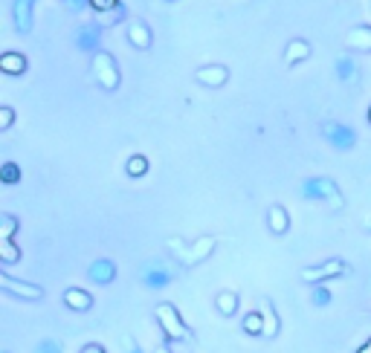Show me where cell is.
I'll use <instances>...</instances> for the list:
<instances>
[{
	"label": "cell",
	"instance_id": "cell-22",
	"mask_svg": "<svg viewBox=\"0 0 371 353\" xmlns=\"http://www.w3.org/2000/svg\"><path fill=\"white\" fill-rule=\"evenodd\" d=\"M241 327H244L247 336H264V316H261V310H250L244 316V322H241Z\"/></svg>",
	"mask_w": 371,
	"mask_h": 353
},
{
	"label": "cell",
	"instance_id": "cell-10",
	"mask_svg": "<svg viewBox=\"0 0 371 353\" xmlns=\"http://www.w3.org/2000/svg\"><path fill=\"white\" fill-rule=\"evenodd\" d=\"M117 264L110 261V258H99V261H93L90 266H87V278L93 281V284H102V287H107V284H114L117 281Z\"/></svg>",
	"mask_w": 371,
	"mask_h": 353
},
{
	"label": "cell",
	"instance_id": "cell-34",
	"mask_svg": "<svg viewBox=\"0 0 371 353\" xmlns=\"http://www.w3.org/2000/svg\"><path fill=\"white\" fill-rule=\"evenodd\" d=\"M73 12H82V9H90V0H67Z\"/></svg>",
	"mask_w": 371,
	"mask_h": 353
},
{
	"label": "cell",
	"instance_id": "cell-30",
	"mask_svg": "<svg viewBox=\"0 0 371 353\" xmlns=\"http://www.w3.org/2000/svg\"><path fill=\"white\" fill-rule=\"evenodd\" d=\"M117 6H122L119 0H90V9H93L96 15H102V12H110V9H117Z\"/></svg>",
	"mask_w": 371,
	"mask_h": 353
},
{
	"label": "cell",
	"instance_id": "cell-23",
	"mask_svg": "<svg viewBox=\"0 0 371 353\" xmlns=\"http://www.w3.org/2000/svg\"><path fill=\"white\" fill-rule=\"evenodd\" d=\"M125 174L134 176V180H137V176H145V174H148V156H145V154H131V156H128V163H125Z\"/></svg>",
	"mask_w": 371,
	"mask_h": 353
},
{
	"label": "cell",
	"instance_id": "cell-14",
	"mask_svg": "<svg viewBox=\"0 0 371 353\" xmlns=\"http://www.w3.org/2000/svg\"><path fill=\"white\" fill-rule=\"evenodd\" d=\"M151 41H154L151 26L145 21H131V24H128V44H131V46H137V50H148Z\"/></svg>",
	"mask_w": 371,
	"mask_h": 353
},
{
	"label": "cell",
	"instance_id": "cell-38",
	"mask_svg": "<svg viewBox=\"0 0 371 353\" xmlns=\"http://www.w3.org/2000/svg\"><path fill=\"white\" fill-rule=\"evenodd\" d=\"M0 353H9V350H0Z\"/></svg>",
	"mask_w": 371,
	"mask_h": 353
},
{
	"label": "cell",
	"instance_id": "cell-20",
	"mask_svg": "<svg viewBox=\"0 0 371 353\" xmlns=\"http://www.w3.org/2000/svg\"><path fill=\"white\" fill-rule=\"evenodd\" d=\"M261 316H264V339H276L279 330H282V322H279V313L273 307L270 298L261 301Z\"/></svg>",
	"mask_w": 371,
	"mask_h": 353
},
{
	"label": "cell",
	"instance_id": "cell-29",
	"mask_svg": "<svg viewBox=\"0 0 371 353\" xmlns=\"http://www.w3.org/2000/svg\"><path fill=\"white\" fill-rule=\"evenodd\" d=\"M32 353H64V347H61L58 339H41Z\"/></svg>",
	"mask_w": 371,
	"mask_h": 353
},
{
	"label": "cell",
	"instance_id": "cell-28",
	"mask_svg": "<svg viewBox=\"0 0 371 353\" xmlns=\"http://www.w3.org/2000/svg\"><path fill=\"white\" fill-rule=\"evenodd\" d=\"M99 18L102 26H110V24H119L125 18V6H117V9H110V12H102V15H96Z\"/></svg>",
	"mask_w": 371,
	"mask_h": 353
},
{
	"label": "cell",
	"instance_id": "cell-18",
	"mask_svg": "<svg viewBox=\"0 0 371 353\" xmlns=\"http://www.w3.org/2000/svg\"><path fill=\"white\" fill-rule=\"evenodd\" d=\"M26 67H29V61H26V55H24V53L9 50V53L0 55V70H3L6 75H24V73H26Z\"/></svg>",
	"mask_w": 371,
	"mask_h": 353
},
{
	"label": "cell",
	"instance_id": "cell-37",
	"mask_svg": "<svg viewBox=\"0 0 371 353\" xmlns=\"http://www.w3.org/2000/svg\"><path fill=\"white\" fill-rule=\"evenodd\" d=\"M368 125H371V105H368Z\"/></svg>",
	"mask_w": 371,
	"mask_h": 353
},
{
	"label": "cell",
	"instance_id": "cell-1",
	"mask_svg": "<svg viewBox=\"0 0 371 353\" xmlns=\"http://www.w3.org/2000/svg\"><path fill=\"white\" fill-rule=\"evenodd\" d=\"M302 200H311V203H331L334 212H340L343 208V194L336 183L331 176H308V180L302 183Z\"/></svg>",
	"mask_w": 371,
	"mask_h": 353
},
{
	"label": "cell",
	"instance_id": "cell-5",
	"mask_svg": "<svg viewBox=\"0 0 371 353\" xmlns=\"http://www.w3.org/2000/svg\"><path fill=\"white\" fill-rule=\"evenodd\" d=\"M142 284L148 287V290H163V287L171 284L174 278V269L166 264V261H145L142 264V272H139Z\"/></svg>",
	"mask_w": 371,
	"mask_h": 353
},
{
	"label": "cell",
	"instance_id": "cell-3",
	"mask_svg": "<svg viewBox=\"0 0 371 353\" xmlns=\"http://www.w3.org/2000/svg\"><path fill=\"white\" fill-rule=\"evenodd\" d=\"M93 78H96V82H99V87L107 90V93L119 90L122 75H119V67H117V58L110 55V53H105V50L96 53V55H93Z\"/></svg>",
	"mask_w": 371,
	"mask_h": 353
},
{
	"label": "cell",
	"instance_id": "cell-6",
	"mask_svg": "<svg viewBox=\"0 0 371 353\" xmlns=\"http://www.w3.org/2000/svg\"><path fill=\"white\" fill-rule=\"evenodd\" d=\"M0 290L12 298H24V301H41L44 298V290L38 284H29V281H18L6 275V272H0Z\"/></svg>",
	"mask_w": 371,
	"mask_h": 353
},
{
	"label": "cell",
	"instance_id": "cell-16",
	"mask_svg": "<svg viewBox=\"0 0 371 353\" xmlns=\"http://www.w3.org/2000/svg\"><path fill=\"white\" fill-rule=\"evenodd\" d=\"M304 58H311V44L304 38H293L284 46V64L287 67H296V64H302Z\"/></svg>",
	"mask_w": 371,
	"mask_h": 353
},
{
	"label": "cell",
	"instance_id": "cell-32",
	"mask_svg": "<svg viewBox=\"0 0 371 353\" xmlns=\"http://www.w3.org/2000/svg\"><path fill=\"white\" fill-rule=\"evenodd\" d=\"M122 345H125V353H142V347L131 339V336H122Z\"/></svg>",
	"mask_w": 371,
	"mask_h": 353
},
{
	"label": "cell",
	"instance_id": "cell-24",
	"mask_svg": "<svg viewBox=\"0 0 371 353\" xmlns=\"http://www.w3.org/2000/svg\"><path fill=\"white\" fill-rule=\"evenodd\" d=\"M21 165L18 163H12V159H9V163H3V165H0V183H3V185H18L21 183Z\"/></svg>",
	"mask_w": 371,
	"mask_h": 353
},
{
	"label": "cell",
	"instance_id": "cell-36",
	"mask_svg": "<svg viewBox=\"0 0 371 353\" xmlns=\"http://www.w3.org/2000/svg\"><path fill=\"white\" fill-rule=\"evenodd\" d=\"M154 353H171V350H169V345H159V347H157Z\"/></svg>",
	"mask_w": 371,
	"mask_h": 353
},
{
	"label": "cell",
	"instance_id": "cell-7",
	"mask_svg": "<svg viewBox=\"0 0 371 353\" xmlns=\"http://www.w3.org/2000/svg\"><path fill=\"white\" fill-rule=\"evenodd\" d=\"M322 136H325L336 151H351L357 145V134H354V127L343 125V122H325L322 125Z\"/></svg>",
	"mask_w": 371,
	"mask_h": 353
},
{
	"label": "cell",
	"instance_id": "cell-27",
	"mask_svg": "<svg viewBox=\"0 0 371 353\" xmlns=\"http://www.w3.org/2000/svg\"><path fill=\"white\" fill-rule=\"evenodd\" d=\"M311 301L316 304V307H328V304L334 301V296H331V290L325 284H313L311 287Z\"/></svg>",
	"mask_w": 371,
	"mask_h": 353
},
{
	"label": "cell",
	"instance_id": "cell-11",
	"mask_svg": "<svg viewBox=\"0 0 371 353\" xmlns=\"http://www.w3.org/2000/svg\"><path fill=\"white\" fill-rule=\"evenodd\" d=\"M195 78L203 87H223L230 82V70L223 64H209V67H198Z\"/></svg>",
	"mask_w": 371,
	"mask_h": 353
},
{
	"label": "cell",
	"instance_id": "cell-2",
	"mask_svg": "<svg viewBox=\"0 0 371 353\" xmlns=\"http://www.w3.org/2000/svg\"><path fill=\"white\" fill-rule=\"evenodd\" d=\"M154 316H157L159 330H163L166 339H171V342H186V339H189V327H186L183 316L177 313V307H174L171 301L157 304V307H154Z\"/></svg>",
	"mask_w": 371,
	"mask_h": 353
},
{
	"label": "cell",
	"instance_id": "cell-25",
	"mask_svg": "<svg viewBox=\"0 0 371 353\" xmlns=\"http://www.w3.org/2000/svg\"><path fill=\"white\" fill-rule=\"evenodd\" d=\"M18 229H21L18 217H15V215H9V212H3V215H0V240H12L15 235H18Z\"/></svg>",
	"mask_w": 371,
	"mask_h": 353
},
{
	"label": "cell",
	"instance_id": "cell-26",
	"mask_svg": "<svg viewBox=\"0 0 371 353\" xmlns=\"http://www.w3.org/2000/svg\"><path fill=\"white\" fill-rule=\"evenodd\" d=\"M21 261V246L15 240H0V264H18Z\"/></svg>",
	"mask_w": 371,
	"mask_h": 353
},
{
	"label": "cell",
	"instance_id": "cell-35",
	"mask_svg": "<svg viewBox=\"0 0 371 353\" xmlns=\"http://www.w3.org/2000/svg\"><path fill=\"white\" fill-rule=\"evenodd\" d=\"M357 353H371V339H365V342L357 347Z\"/></svg>",
	"mask_w": 371,
	"mask_h": 353
},
{
	"label": "cell",
	"instance_id": "cell-19",
	"mask_svg": "<svg viewBox=\"0 0 371 353\" xmlns=\"http://www.w3.org/2000/svg\"><path fill=\"white\" fill-rule=\"evenodd\" d=\"M336 78H340L343 84H357L360 82V70H357V61H354L351 55H340L336 58Z\"/></svg>",
	"mask_w": 371,
	"mask_h": 353
},
{
	"label": "cell",
	"instance_id": "cell-13",
	"mask_svg": "<svg viewBox=\"0 0 371 353\" xmlns=\"http://www.w3.org/2000/svg\"><path fill=\"white\" fill-rule=\"evenodd\" d=\"M61 298H64V304H67L70 310H76V313L93 310V296H90L87 290H82V287H67Z\"/></svg>",
	"mask_w": 371,
	"mask_h": 353
},
{
	"label": "cell",
	"instance_id": "cell-17",
	"mask_svg": "<svg viewBox=\"0 0 371 353\" xmlns=\"http://www.w3.org/2000/svg\"><path fill=\"white\" fill-rule=\"evenodd\" d=\"M345 46H348V50L371 53V26H354V29H348Z\"/></svg>",
	"mask_w": 371,
	"mask_h": 353
},
{
	"label": "cell",
	"instance_id": "cell-31",
	"mask_svg": "<svg viewBox=\"0 0 371 353\" xmlns=\"http://www.w3.org/2000/svg\"><path fill=\"white\" fill-rule=\"evenodd\" d=\"M12 122H15V110L9 105H3L0 107V131H9Z\"/></svg>",
	"mask_w": 371,
	"mask_h": 353
},
{
	"label": "cell",
	"instance_id": "cell-12",
	"mask_svg": "<svg viewBox=\"0 0 371 353\" xmlns=\"http://www.w3.org/2000/svg\"><path fill=\"white\" fill-rule=\"evenodd\" d=\"M32 6H35V0H15V3H12L15 29H18L21 35L32 32Z\"/></svg>",
	"mask_w": 371,
	"mask_h": 353
},
{
	"label": "cell",
	"instance_id": "cell-4",
	"mask_svg": "<svg viewBox=\"0 0 371 353\" xmlns=\"http://www.w3.org/2000/svg\"><path fill=\"white\" fill-rule=\"evenodd\" d=\"M348 272V264L343 258H328L325 264H313V266H304L302 269V281L304 284H325L331 278H343Z\"/></svg>",
	"mask_w": 371,
	"mask_h": 353
},
{
	"label": "cell",
	"instance_id": "cell-15",
	"mask_svg": "<svg viewBox=\"0 0 371 353\" xmlns=\"http://www.w3.org/2000/svg\"><path fill=\"white\" fill-rule=\"evenodd\" d=\"M267 229L273 235H287L290 229V215H287V208L282 203L276 206H270V212H267Z\"/></svg>",
	"mask_w": 371,
	"mask_h": 353
},
{
	"label": "cell",
	"instance_id": "cell-33",
	"mask_svg": "<svg viewBox=\"0 0 371 353\" xmlns=\"http://www.w3.org/2000/svg\"><path fill=\"white\" fill-rule=\"evenodd\" d=\"M78 353H107V350H105V345H99V342H87Z\"/></svg>",
	"mask_w": 371,
	"mask_h": 353
},
{
	"label": "cell",
	"instance_id": "cell-9",
	"mask_svg": "<svg viewBox=\"0 0 371 353\" xmlns=\"http://www.w3.org/2000/svg\"><path fill=\"white\" fill-rule=\"evenodd\" d=\"M102 24L99 21H93V24H82L78 26V32H76V46L82 53H90V55H96L99 53V44H102Z\"/></svg>",
	"mask_w": 371,
	"mask_h": 353
},
{
	"label": "cell",
	"instance_id": "cell-21",
	"mask_svg": "<svg viewBox=\"0 0 371 353\" xmlns=\"http://www.w3.org/2000/svg\"><path fill=\"white\" fill-rule=\"evenodd\" d=\"M215 307H218V313L221 316H235V310H238V293H232V290H223V293H218V298H215Z\"/></svg>",
	"mask_w": 371,
	"mask_h": 353
},
{
	"label": "cell",
	"instance_id": "cell-8",
	"mask_svg": "<svg viewBox=\"0 0 371 353\" xmlns=\"http://www.w3.org/2000/svg\"><path fill=\"white\" fill-rule=\"evenodd\" d=\"M215 244H218V240H215L212 235H203V237L195 240V244L183 246V252H177V258H180L186 266H198L200 261H206L209 255L215 252Z\"/></svg>",
	"mask_w": 371,
	"mask_h": 353
}]
</instances>
